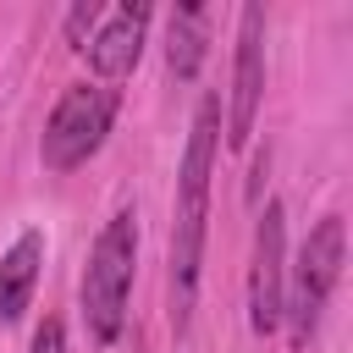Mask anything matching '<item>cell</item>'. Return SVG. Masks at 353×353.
Listing matches in <instances>:
<instances>
[{
	"label": "cell",
	"instance_id": "cell-1",
	"mask_svg": "<svg viewBox=\"0 0 353 353\" xmlns=\"http://www.w3.org/2000/svg\"><path fill=\"white\" fill-rule=\"evenodd\" d=\"M221 149V94H204L188 127L182 176H176V215H171V325L176 336L193 320L199 303V270H204V221H210V171Z\"/></svg>",
	"mask_w": 353,
	"mask_h": 353
},
{
	"label": "cell",
	"instance_id": "cell-2",
	"mask_svg": "<svg viewBox=\"0 0 353 353\" xmlns=\"http://www.w3.org/2000/svg\"><path fill=\"white\" fill-rule=\"evenodd\" d=\"M132 270H138V210H116L105 232L94 237L88 270H83V320L99 347H110L127 325V298H132Z\"/></svg>",
	"mask_w": 353,
	"mask_h": 353
},
{
	"label": "cell",
	"instance_id": "cell-3",
	"mask_svg": "<svg viewBox=\"0 0 353 353\" xmlns=\"http://www.w3.org/2000/svg\"><path fill=\"white\" fill-rule=\"evenodd\" d=\"M110 121H116V88H105V83H72L55 99V110L44 121V138H39L44 171H77L88 154H99Z\"/></svg>",
	"mask_w": 353,
	"mask_h": 353
},
{
	"label": "cell",
	"instance_id": "cell-4",
	"mask_svg": "<svg viewBox=\"0 0 353 353\" xmlns=\"http://www.w3.org/2000/svg\"><path fill=\"white\" fill-rule=\"evenodd\" d=\"M342 248L347 243H342L336 215H325L309 232V243L298 248V270H292V287H287V303H281V325H292V347H309V336H314V325H320V314H325V303L342 281Z\"/></svg>",
	"mask_w": 353,
	"mask_h": 353
},
{
	"label": "cell",
	"instance_id": "cell-5",
	"mask_svg": "<svg viewBox=\"0 0 353 353\" xmlns=\"http://www.w3.org/2000/svg\"><path fill=\"white\" fill-rule=\"evenodd\" d=\"M281 303H287V210L270 199L259 226H254V265H248V325H254V336L281 331Z\"/></svg>",
	"mask_w": 353,
	"mask_h": 353
},
{
	"label": "cell",
	"instance_id": "cell-6",
	"mask_svg": "<svg viewBox=\"0 0 353 353\" xmlns=\"http://www.w3.org/2000/svg\"><path fill=\"white\" fill-rule=\"evenodd\" d=\"M259 99H265V6H243V11H237L232 99H226V149H248Z\"/></svg>",
	"mask_w": 353,
	"mask_h": 353
},
{
	"label": "cell",
	"instance_id": "cell-7",
	"mask_svg": "<svg viewBox=\"0 0 353 353\" xmlns=\"http://www.w3.org/2000/svg\"><path fill=\"white\" fill-rule=\"evenodd\" d=\"M149 17H154V11H149L143 0H127V6H116V11L99 17V33L83 44L94 77L116 83V77H127V72L138 66V55H143V33H149Z\"/></svg>",
	"mask_w": 353,
	"mask_h": 353
},
{
	"label": "cell",
	"instance_id": "cell-8",
	"mask_svg": "<svg viewBox=\"0 0 353 353\" xmlns=\"http://www.w3.org/2000/svg\"><path fill=\"white\" fill-rule=\"evenodd\" d=\"M39 270H44V232L28 226L6 254H0V320H22L28 303H33V287H39Z\"/></svg>",
	"mask_w": 353,
	"mask_h": 353
},
{
	"label": "cell",
	"instance_id": "cell-9",
	"mask_svg": "<svg viewBox=\"0 0 353 353\" xmlns=\"http://www.w3.org/2000/svg\"><path fill=\"white\" fill-rule=\"evenodd\" d=\"M165 61H171V72L188 83V77H199V66H204V11L188 0V6H176V17H171V39H165Z\"/></svg>",
	"mask_w": 353,
	"mask_h": 353
},
{
	"label": "cell",
	"instance_id": "cell-10",
	"mask_svg": "<svg viewBox=\"0 0 353 353\" xmlns=\"http://www.w3.org/2000/svg\"><path fill=\"white\" fill-rule=\"evenodd\" d=\"M99 17H105V11H99L94 0H77V6H72V17H66V39H72V50H83V33H88Z\"/></svg>",
	"mask_w": 353,
	"mask_h": 353
},
{
	"label": "cell",
	"instance_id": "cell-11",
	"mask_svg": "<svg viewBox=\"0 0 353 353\" xmlns=\"http://www.w3.org/2000/svg\"><path fill=\"white\" fill-rule=\"evenodd\" d=\"M33 353H66V325H61L55 314L33 331Z\"/></svg>",
	"mask_w": 353,
	"mask_h": 353
}]
</instances>
